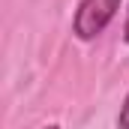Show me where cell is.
I'll return each mask as SVG.
<instances>
[{"label":"cell","instance_id":"obj_4","mask_svg":"<svg viewBox=\"0 0 129 129\" xmlns=\"http://www.w3.org/2000/svg\"><path fill=\"white\" fill-rule=\"evenodd\" d=\"M45 129H57V126H45Z\"/></svg>","mask_w":129,"mask_h":129},{"label":"cell","instance_id":"obj_1","mask_svg":"<svg viewBox=\"0 0 129 129\" xmlns=\"http://www.w3.org/2000/svg\"><path fill=\"white\" fill-rule=\"evenodd\" d=\"M120 0H81L78 12H75V24L72 30L78 39H96L99 33L108 27V21L117 15Z\"/></svg>","mask_w":129,"mask_h":129},{"label":"cell","instance_id":"obj_3","mask_svg":"<svg viewBox=\"0 0 129 129\" xmlns=\"http://www.w3.org/2000/svg\"><path fill=\"white\" fill-rule=\"evenodd\" d=\"M123 39L129 42V12H126V24H123Z\"/></svg>","mask_w":129,"mask_h":129},{"label":"cell","instance_id":"obj_2","mask_svg":"<svg viewBox=\"0 0 129 129\" xmlns=\"http://www.w3.org/2000/svg\"><path fill=\"white\" fill-rule=\"evenodd\" d=\"M117 126L120 129H129V93L123 99V105H120V117H117Z\"/></svg>","mask_w":129,"mask_h":129}]
</instances>
